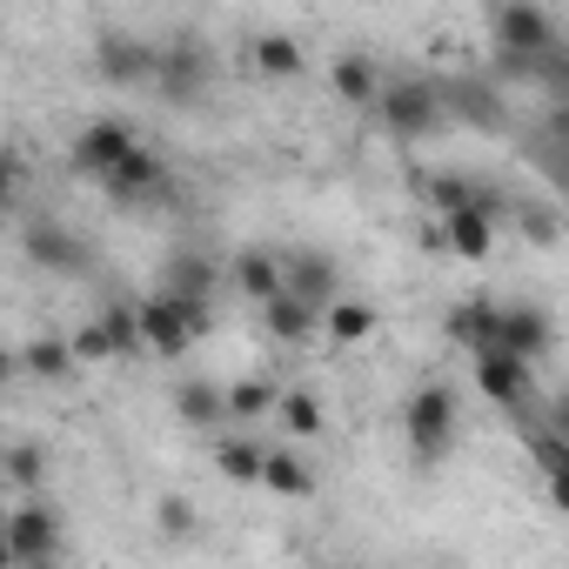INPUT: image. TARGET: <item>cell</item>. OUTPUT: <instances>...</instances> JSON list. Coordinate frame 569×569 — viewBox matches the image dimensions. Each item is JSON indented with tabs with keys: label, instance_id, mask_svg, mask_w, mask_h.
Here are the masks:
<instances>
[{
	"label": "cell",
	"instance_id": "1",
	"mask_svg": "<svg viewBox=\"0 0 569 569\" xmlns=\"http://www.w3.org/2000/svg\"><path fill=\"white\" fill-rule=\"evenodd\" d=\"M376 128H382L389 141H402V148L436 141V134L449 128L442 81H436V74H396V81L382 88V101H376Z\"/></svg>",
	"mask_w": 569,
	"mask_h": 569
},
{
	"label": "cell",
	"instance_id": "2",
	"mask_svg": "<svg viewBox=\"0 0 569 569\" xmlns=\"http://www.w3.org/2000/svg\"><path fill=\"white\" fill-rule=\"evenodd\" d=\"M456 436H462V402H456V389H449V382H416L409 402H402V442H409V456H416L422 469H436V462L456 449Z\"/></svg>",
	"mask_w": 569,
	"mask_h": 569
},
{
	"label": "cell",
	"instance_id": "3",
	"mask_svg": "<svg viewBox=\"0 0 569 569\" xmlns=\"http://www.w3.org/2000/svg\"><path fill=\"white\" fill-rule=\"evenodd\" d=\"M562 41H569V28L549 8H536V0H502V8H489V48L502 61H542Z\"/></svg>",
	"mask_w": 569,
	"mask_h": 569
},
{
	"label": "cell",
	"instance_id": "4",
	"mask_svg": "<svg viewBox=\"0 0 569 569\" xmlns=\"http://www.w3.org/2000/svg\"><path fill=\"white\" fill-rule=\"evenodd\" d=\"M442 81V108H449V128H469V134H509L516 114H509V94L482 74V68H462V74H436Z\"/></svg>",
	"mask_w": 569,
	"mask_h": 569
},
{
	"label": "cell",
	"instance_id": "5",
	"mask_svg": "<svg viewBox=\"0 0 569 569\" xmlns=\"http://www.w3.org/2000/svg\"><path fill=\"white\" fill-rule=\"evenodd\" d=\"M0 542H8V569H28V562H61V542H68V516L41 496L14 502L8 522H0Z\"/></svg>",
	"mask_w": 569,
	"mask_h": 569
},
{
	"label": "cell",
	"instance_id": "6",
	"mask_svg": "<svg viewBox=\"0 0 569 569\" xmlns=\"http://www.w3.org/2000/svg\"><path fill=\"white\" fill-rule=\"evenodd\" d=\"M134 148H141V134L121 121V114H94L81 134H74V148H68V168L81 174V181H114L128 161H134Z\"/></svg>",
	"mask_w": 569,
	"mask_h": 569
},
{
	"label": "cell",
	"instance_id": "7",
	"mask_svg": "<svg viewBox=\"0 0 569 569\" xmlns=\"http://www.w3.org/2000/svg\"><path fill=\"white\" fill-rule=\"evenodd\" d=\"M21 254H28L34 268L61 274V281H81V274L94 268V248H88L61 214H28V221H21Z\"/></svg>",
	"mask_w": 569,
	"mask_h": 569
},
{
	"label": "cell",
	"instance_id": "8",
	"mask_svg": "<svg viewBox=\"0 0 569 569\" xmlns=\"http://www.w3.org/2000/svg\"><path fill=\"white\" fill-rule=\"evenodd\" d=\"M469 382H476V396H482L489 409H502V416H529V409H536V369H529L522 356H509V349L469 356Z\"/></svg>",
	"mask_w": 569,
	"mask_h": 569
},
{
	"label": "cell",
	"instance_id": "9",
	"mask_svg": "<svg viewBox=\"0 0 569 569\" xmlns=\"http://www.w3.org/2000/svg\"><path fill=\"white\" fill-rule=\"evenodd\" d=\"M208 81H214V61H208V48H201L194 34L161 41V54H154V94H161L168 108H194V101L208 94Z\"/></svg>",
	"mask_w": 569,
	"mask_h": 569
},
{
	"label": "cell",
	"instance_id": "10",
	"mask_svg": "<svg viewBox=\"0 0 569 569\" xmlns=\"http://www.w3.org/2000/svg\"><path fill=\"white\" fill-rule=\"evenodd\" d=\"M154 54H161V41H141L128 28L94 34V74L108 88H154Z\"/></svg>",
	"mask_w": 569,
	"mask_h": 569
},
{
	"label": "cell",
	"instance_id": "11",
	"mask_svg": "<svg viewBox=\"0 0 569 569\" xmlns=\"http://www.w3.org/2000/svg\"><path fill=\"white\" fill-rule=\"evenodd\" d=\"M221 281H228V261H214L208 248H168L161 268H154V289L161 296H188V302H214L221 296Z\"/></svg>",
	"mask_w": 569,
	"mask_h": 569
},
{
	"label": "cell",
	"instance_id": "12",
	"mask_svg": "<svg viewBox=\"0 0 569 569\" xmlns=\"http://www.w3.org/2000/svg\"><path fill=\"white\" fill-rule=\"evenodd\" d=\"M101 194H108L114 208H168V201H174V174H168V161L141 141L134 161H128L114 181H101Z\"/></svg>",
	"mask_w": 569,
	"mask_h": 569
},
{
	"label": "cell",
	"instance_id": "13",
	"mask_svg": "<svg viewBox=\"0 0 569 569\" xmlns=\"http://www.w3.org/2000/svg\"><path fill=\"white\" fill-rule=\"evenodd\" d=\"M168 402H174V422H181V429H201V436H228V429H234V416H228V382H214V376H174Z\"/></svg>",
	"mask_w": 569,
	"mask_h": 569
},
{
	"label": "cell",
	"instance_id": "14",
	"mask_svg": "<svg viewBox=\"0 0 569 569\" xmlns=\"http://www.w3.org/2000/svg\"><path fill=\"white\" fill-rule=\"evenodd\" d=\"M281 268H289V296H302L316 316H329L342 302V261L322 254V248H296V254H281Z\"/></svg>",
	"mask_w": 569,
	"mask_h": 569
},
{
	"label": "cell",
	"instance_id": "15",
	"mask_svg": "<svg viewBox=\"0 0 569 569\" xmlns=\"http://www.w3.org/2000/svg\"><path fill=\"white\" fill-rule=\"evenodd\" d=\"M516 436H522V456L536 462V476H542V496L569 516V442L562 436H549L536 416H516Z\"/></svg>",
	"mask_w": 569,
	"mask_h": 569
},
{
	"label": "cell",
	"instance_id": "16",
	"mask_svg": "<svg viewBox=\"0 0 569 569\" xmlns=\"http://www.w3.org/2000/svg\"><path fill=\"white\" fill-rule=\"evenodd\" d=\"M502 309H509V302H496V296H462V302L442 316V336H449L456 349H469V356L502 349Z\"/></svg>",
	"mask_w": 569,
	"mask_h": 569
},
{
	"label": "cell",
	"instance_id": "17",
	"mask_svg": "<svg viewBox=\"0 0 569 569\" xmlns=\"http://www.w3.org/2000/svg\"><path fill=\"white\" fill-rule=\"evenodd\" d=\"M8 369H14V376H34V382H48V389H68V382H81L74 336H34V342H21V349L8 356Z\"/></svg>",
	"mask_w": 569,
	"mask_h": 569
},
{
	"label": "cell",
	"instance_id": "18",
	"mask_svg": "<svg viewBox=\"0 0 569 569\" xmlns=\"http://www.w3.org/2000/svg\"><path fill=\"white\" fill-rule=\"evenodd\" d=\"M228 281H234V296L254 302V309H268L274 296H289V268H281V254H268V248L228 254Z\"/></svg>",
	"mask_w": 569,
	"mask_h": 569
},
{
	"label": "cell",
	"instance_id": "19",
	"mask_svg": "<svg viewBox=\"0 0 569 569\" xmlns=\"http://www.w3.org/2000/svg\"><path fill=\"white\" fill-rule=\"evenodd\" d=\"M502 349L536 369V362L556 349V316H549L542 302H509V309H502Z\"/></svg>",
	"mask_w": 569,
	"mask_h": 569
},
{
	"label": "cell",
	"instance_id": "20",
	"mask_svg": "<svg viewBox=\"0 0 569 569\" xmlns=\"http://www.w3.org/2000/svg\"><path fill=\"white\" fill-rule=\"evenodd\" d=\"M329 88H336V101H342V108H369V114H376V101H382L389 74L376 68V54L349 48V54H336V61H329Z\"/></svg>",
	"mask_w": 569,
	"mask_h": 569
},
{
	"label": "cell",
	"instance_id": "21",
	"mask_svg": "<svg viewBox=\"0 0 569 569\" xmlns=\"http://www.w3.org/2000/svg\"><path fill=\"white\" fill-rule=\"evenodd\" d=\"M261 469H268V442L254 429H228L214 436V476L234 482V489H261Z\"/></svg>",
	"mask_w": 569,
	"mask_h": 569
},
{
	"label": "cell",
	"instance_id": "22",
	"mask_svg": "<svg viewBox=\"0 0 569 569\" xmlns=\"http://www.w3.org/2000/svg\"><path fill=\"white\" fill-rule=\"evenodd\" d=\"M316 462L296 449V442H268V469H261V489L268 496H281V502H309L316 496Z\"/></svg>",
	"mask_w": 569,
	"mask_h": 569
},
{
	"label": "cell",
	"instance_id": "23",
	"mask_svg": "<svg viewBox=\"0 0 569 569\" xmlns=\"http://www.w3.org/2000/svg\"><path fill=\"white\" fill-rule=\"evenodd\" d=\"M261 316V329H268V342H281V349H309L316 336H322V316L302 302V296H274L268 309H254Z\"/></svg>",
	"mask_w": 569,
	"mask_h": 569
},
{
	"label": "cell",
	"instance_id": "24",
	"mask_svg": "<svg viewBox=\"0 0 569 569\" xmlns=\"http://www.w3.org/2000/svg\"><path fill=\"white\" fill-rule=\"evenodd\" d=\"M274 429L289 436L296 449H302V442H322V436H329V409H322V396H316V389H281Z\"/></svg>",
	"mask_w": 569,
	"mask_h": 569
},
{
	"label": "cell",
	"instance_id": "25",
	"mask_svg": "<svg viewBox=\"0 0 569 569\" xmlns=\"http://www.w3.org/2000/svg\"><path fill=\"white\" fill-rule=\"evenodd\" d=\"M141 336H148V356L154 362H188V349H194V336L174 322V309L161 296H141Z\"/></svg>",
	"mask_w": 569,
	"mask_h": 569
},
{
	"label": "cell",
	"instance_id": "26",
	"mask_svg": "<svg viewBox=\"0 0 569 569\" xmlns=\"http://www.w3.org/2000/svg\"><path fill=\"white\" fill-rule=\"evenodd\" d=\"M274 409H281V382H274V376H234V382H228V416H234V429L274 422Z\"/></svg>",
	"mask_w": 569,
	"mask_h": 569
},
{
	"label": "cell",
	"instance_id": "27",
	"mask_svg": "<svg viewBox=\"0 0 569 569\" xmlns=\"http://www.w3.org/2000/svg\"><path fill=\"white\" fill-rule=\"evenodd\" d=\"M248 61H254L261 81H302V74H309V54H302L296 34H254Z\"/></svg>",
	"mask_w": 569,
	"mask_h": 569
},
{
	"label": "cell",
	"instance_id": "28",
	"mask_svg": "<svg viewBox=\"0 0 569 569\" xmlns=\"http://www.w3.org/2000/svg\"><path fill=\"white\" fill-rule=\"evenodd\" d=\"M442 228H449V254H456V261L482 268V261L496 254V221H489L482 208H462V214H449Z\"/></svg>",
	"mask_w": 569,
	"mask_h": 569
},
{
	"label": "cell",
	"instance_id": "29",
	"mask_svg": "<svg viewBox=\"0 0 569 569\" xmlns=\"http://www.w3.org/2000/svg\"><path fill=\"white\" fill-rule=\"evenodd\" d=\"M376 329H382V316H376L369 302H356V296H342V302L322 316V336H329L336 349H362V342H376Z\"/></svg>",
	"mask_w": 569,
	"mask_h": 569
},
{
	"label": "cell",
	"instance_id": "30",
	"mask_svg": "<svg viewBox=\"0 0 569 569\" xmlns=\"http://www.w3.org/2000/svg\"><path fill=\"white\" fill-rule=\"evenodd\" d=\"M0 476H8V489L28 502V496H41V482H48V449L41 442H8V456H0Z\"/></svg>",
	"mask_w": 569,
	"mask_h": 569
},
{
	"label": "cell",
	"instance_id": "31",
	"mask_svg": "<svg viewBox=\"0 0 569 569\" xmlns=\"http://www.w3.org/2000/svg\"><path fill=\"white\" fill-rule=\"evenodd\" d=\"M94 322L108 329V342H114V362H134V356H148V336H141V302H108Z\"/></svg>",
	"mask_w": 569,
	"mask_h": 569
},
{
	"label": "cell",
	"instance_id": "32",
	"mask_svg": "<svg viewBox=\"0 0 569 569\" xmlns=\"http://www.w3.org/2000/svg\"><path fill=\"white\" fill-rule=\"evenodd\" d=\"M516 234L529 248H556L562 241V201H516Z\"/></svg>",
	"mask_w": 569,
	"mask_h": 569
},
{
	"label": "cell",
	"instance_id": "33",
	"mask_svg": "<svg viewBox=\"0 0 569 569\" xmlns=\"http://www.w3.org/2000/svg\"><path fill=\"white\" fill-rule=\"evenodd\" d=\"M522 154H529L536 181H549V188H556V201H569V148H556V141H542V134L529 128V134H522Z\"/></svg>",
	"mask_w": 569,
	"mask_h": 569
},
{
	"label": "cell",
	"instance_id": "34",
	"mask_svg": "<svg viewBox=\"0 0 569 569\" xmlns=\"http://www.w3.org/2000/svg\"><path fill=\"white\" fill-rule=\"evenodd\" d=\"M154 529H161V542H174V549H181V542H194V536H201V516H194V502H188V496H174V489H168V496H154Z\"/></svg>",
	"mask_w": 569,
	"mask_h": 569
},
{
	"label": "cell",
	"instance_id": "35",
	"mask_svg": "<svg viewBox=\"0 0 569 569\" xmlns=\"http://www.w3.org/2000/svg\"><path fill=\"white\" fill-rule=\"evenodd\" d=\"M154 296H161V289H154ZM161 302L174 309V322H181L194 342H208V336H214V322H221V316H214V302H188V296H161Z\"/></svg>",
	"mask_w": 569,
	"mask_h": 569
},
{
	"label": "cell",
	"instance_id": "36",
	"mask_svg": "<svg viewBox=\"0 0 569 569\" xmlns=\"http://www.w3.org/2000/svg\"><path fill=\"white\" fill-rule=\"evenodd\" d=\"M74 356H81V369H101V362H114V342H108V329H101V322H81V329H74Z\"/></svg>",
	"mask_w": 569,
	"mask_h": 569
},
{
	"label": "cell",
	"instance_id": "37",
	"mask_svg": "<svg viewBox=\"0 0 569 569\" xmlns=\"http://www.w3.org/2000/svg\"><path fill=\"white\" fill-rule=\"evenodd\" d=\"M529 416H536L549 436H562V442H569V389H562V396H549V402H536Z\"/></svg>",
	"mask_w": 569,
	"mask_h": 569
},
{
	"label": "cell",
	"instance_id": "38",
	"mask_svg": "<svg viewBox=\"0 0 569 569\" xmlns=\"http://www.w3.org/2000/svg\"><path fill=\"white\" fill-rule=\"evenodd\" d=\"M536 134L556 141V148H569V108H542V114H536Z\"/></svg>",
	"mask_w": 569,
	"mask_h": 569
},
{
	"label": "cell",
	"instance_id": "39",
	"mask_svg": "<svg viewBox=\"0 0 569 569\" xmlns=\"http://www.w3.org/2000/svg\"><path fill=\"white\" fill-rule=\"evenodd\" d=\"M422 254H449V228L442 221H422Z\"/></svg>",
	"mask_w": 569,
	"mask_h": 569
},
{
	"label": "cell",
	"instance_id": "40",
	"mask_svg": "<svg viewBox=\"0 0 569 569\" xmlns=\"http://www.w3.org/2000/svg\"><path fill=\"white\" fill-rule=\"evenodd\" d=\"M28 569H61V562H28Z\"/></svg>",
	"mask_w": 569,
	"mask_h": 569
}]
</instances>
